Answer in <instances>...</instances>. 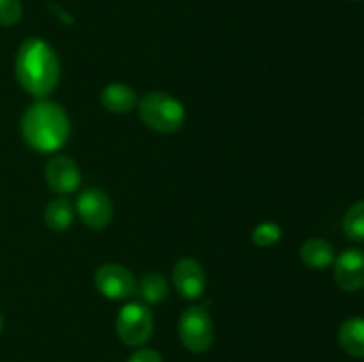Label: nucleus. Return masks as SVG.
<instances>
[{
    "label": "nucleus",
    "mask_w": 364,
    "mask_h": 362,
    "mask_svg": "<svg viewBox=\"0 0 364 362\" xmlns=\"http://www.w3.org/2000/svg\"><path fill=\"white\" fill-rule=\"evenodd\" d=\"M283 238V229L276 222H262L251 233L252 243L258 247H272Z\"/></svg>",
    "instance_id": "obj_17"
},
{
    "label": "nucleus",
    "mask_w": 364,
    "mask_h": 362,
    "mask_svg": "<svg viewBox=\"0 0 364 362\" xmlns=\"http://www.w3.org/2000/svg\"><path fill=\"white\" fill-rule=\"evenodd\" d=\"M77 212L91 229H105L112 222L114 206L102 188H85L77 199Z\"/></svg>",
    "instance_id": "obj_7"
},
{
    "label": "nucleus",
    "mask_w": 364,
    "mask_h": 362,
    "mask_svg": "<svg viewBox=\"0 0 364 362\" xmlns=\"http://www.w3.org/2000/svg\"><path fill=\"white\" fill-rule=\"evenodd\" d=\"M155 329V319L151 311L142 302H130L121 311L116 318V332L121 343L128 346H142L148 343Z\"/></svg>",
    "instance_id": "obj_4"
},
{
    "label": "nucleus",
    "mask_w": 364,
    "mask_h": 362,
    "mask_svg": "<svg viewBox=\"0 0 364 362\" xmlns=\"http://www.w3.org/2000/svg\"><path fill=\"white\" fill-rule=\"evenodd\" d=\"M338 341L352 357H364V318L354 316L341 323Z\"/></svg>",
    "instance_id": "obj_13"
},
{
    "label": "nucleus",
    "mask_w": 364,
    "mask_h": 362,
    "mask_svg": "<svg viewBox=\"0 0 364 362\" xmlns=\"http://www.w3.org/2000/svg\"><path fill=\"white\" fill-rule=\"evenodd\" d=\"M343 231L352 241L363 243L364 241V201L355 202L348 208L343 219Z\"/></svg>",
    "instance_id": "obj_16"
},
{
    "label": "nucleus",
    "mask_w": 364,
    "mask_h": 362,
    "mask_svg": "<svg viewBox=\"0 0 364 362\" xmlns=\"http://www.w3.org/2000/svg\"><path fill=\"white\" fill-rule=\"evenodd\" d=\"M178 334L183 346L192 353H205L213 343V322L201 305L185 309L178 322Z\"/></svg>",
    "instance_id": "obj_5"
},
{
    "label": "nucleus",
    "mask_w": 364,
    "mask_h": 362,
    "mask_svg": "<svg viewBox=\"0 0 364 362\" xmlns=\"http://www.w3.org/2000/svg\"><path fill=\"white\" fill-rule=\"evenodd\" d=\"M21 137L34 151L55 153L70 138L71 124L66 110L55 102L39 99L21 117Z\"/></svg>",
    "instance_id": "obj_2"
},
{
    "label": "nucleus",
    "mask_w": 364,
    "mask_h": 362,
    "mask_svg": "<svg viewBox=\"0 0 364 362\" xmlns=\"http://www.w3.org/2000/svg\"><path fill=\"white\" fill-rule=\"evenodd\" d=\"M4 327V318H2V312H0V330H2Z\"/></svg>",
    "instance_id": "obj_20"
},
{
    "label": "nucleus",
    "mask_w": 364,
    "mask_h": 362,
    "mask_svg": "<svg viewBox=\"0 0 364 362\" xmlns=\"http://www.w3.org/2000/svg\"><path fill=\"white\" fill-rule=\"evenodd\" d=\"M23 7L20 0H0V25L11 27L21 20Z\"/></svg>",
    "instance_id": "obj_18"
},
{
    "label": "nucleus",
    "mask_w": 364,
    "mask_h": 362,
    "mask_svg": "<svg viewBox=\"0 0 364 362\" xmlns=\"http://www.w3.org/2000/svg\"><path fill=\"white\" fill-rule=\"evenodd\" d=\"M100 102L112 114H128L137 106V92L127 84H109L103 87Z\"/></svg>",
    "instance_id": "obj_11"
},
{
    "label": "nucleus",
    "mask_w": 364,
    "mask_h": 362,
    "mask_svg": "<svg viewBox=\"0 0 364 362\" xmlns=\"http://www.w3.org/2000/svg\"><path fill=\"white\" fill-rule=\"evenodd\" d=\"M173 283L185 300L203 297L206 291V273L201 263L194 258L180 259L173 268Z\"/></svg>",
    "instance_id": "obj_9"
},
{
    "label": "nucleus",
    "mask_w": 364,
    "mask_h": 362,
    "mask_svg": "<svg viewBox=\"0 0 364 362\" xmlns=\"http://www.w3.org/2000/svg\"><path fill=\"white\" fill-rule=\"evenodd\" d=\"M95 287L110 300H127L137 291V279L127 266L105 263L95 272Z\"/></svg>",
    "instance_id": "obj_6"
},
{
    "label": "nucleus",
    "mask_w": 364,
    "mask_h": 362,
    "mask_svg": "<svg viewBox=\"0 0 364 362\" xmlns=\"http://www.w3.org/2000/svg\"><path fill=\"white\" fill-rule=\"evenodd\" d=\"M128 362H164L162 355L156 350L151 348H139L137 351L132 353V357L128 358Z\"/></svg>",
    "instance_id": "obj_19"
},
{
    "label": "nucleus",
    "mask_w": 364,
    "mask_h": 362,
    "mask_svg": "<svg viewBox=\"0 0 364 362\" xmlns=\"http://www.w3.org/2000/svg\"><path fill=\"white\" fill-rule=\"evenodd\" d=\"M18 84L31 96L43 99L53 92L60 78L57 53L45 39L31 38L20 45L14 62Z\"/></svg>",
    "instance_id": "obj_1"
},
{
    "label": "nucleus",
    "mask_w": 364,
    "mask_h": 362,
    "mask_svg": "<svg viewBox=\"0 0 364 362\" xmlns=\"http://www.w3.org/2000/svg\"><path fill=\"white\" fill-rule=\"evenodd\" d=\"M75 219V208L66 197H57L45 209V224L52 231L70 229Z\"/></svg>",
    "instance_id": "obj_14"
},
{
    "label": "nucleus",
    "mask_w": 364,
    "mask_h": 362,
    "mask_svg": "<svg viewBox=\"0 0 364 362\" xmlns=\"http://www.w3.org/2000/svg\"><path fill=\"white\" fill-rule=\"evenodd\" d=\"M137 105L142 123L159 133H174L183 128L187 117L183 103L167 92H148Z\"/></svg>",
    "instance_id": "obj_3"
},
{
    "label": "nucleus",
    "mask_w": 364,
    "mask_h": 362,
    "mask_svg": "<svg viewBox=\"0 0 364 362\" xmlns=\"http://www.w3.org/2000/svg\"><path fill=\"white\" fill-rule=\"evenodd\" d=\"M144 304H160L169 295V284L160 273H146L137 284V291Z\"/></svg>",
    "instance_id": "obj_15"
},
{
    "label": "nucleus",
    "mask_w": 364,
    "mask_h": 362,
    "mask_svg": "<svg viewBox=\"0 0 364 362\" xmlns=\"http://www.w3.org/2000/svg\"><path fill=\"white\" fill-rule=\"evenodd\" d=\"M45 177L48 187L59 195L73 194L80 187L82 181V174L77 162L66 155H55L48 160Z\"/></svg>",
    "instance_id": "obj_8"
},
{
    "label": "nucleus",
    "mask_w": 364,
    "mask_h": 362,
    "mask_svg": "<svg viewBox=\"0 0 364 362\" xmlns=\"http://www.w3.org/2000/svg\"><path fill=\"white\" fill-rule=\"evenodd\" d=\"M301 259L308 268L326 270L336 261L334 247L323 238H311L306 240L301 247Z\"/></svg>",
    "instance_id": "obj_12"
},
{
    "label": "nucleus",
    "mask_w": 364,
    "mask_h": 362,
    "mask_svg": "<svg viewBox=\"0 0 364 362\" xmlns=\"http://www.w3.org/2000/svg\"><path fill=\"white\" fill-rule=\"evenodd\" d=\"M334 279L343 291L364 290V251L347 248L334 261Z\"/></svg>",
    "instance_id": "obj_10"
}]
</instances>
